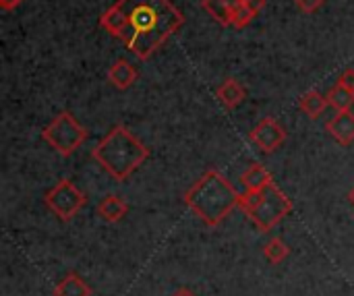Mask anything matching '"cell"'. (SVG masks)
Segmentation results:
<instances>
[{
    "instance_id": "cell-1",
    "label": "cell",
    "mask_w": 354,
    "mask_h": 296,
    "mask_svg": "<svg viewBox=\"0 0 354 296\" xmlns=\"http://www.w3.org/2000/svg\"><path fill=\"white\" fill-rule=\"evenodd\" d=\"M100 25L147 60L185 25V17L170 0H116L100 17Z\"/></svg>"
},
{
    "instance_id": "cell-2",
    "label": "cell",
    "mask_w": 354,
    "mask_h": 296,
    "mask_svg": "<svg viewBox=\"0 0 354 296\" xmlns=\"http://www.w3.org/2000/svg\"><path fill=\"white\" fill-rule=\"evenodd\" d=\"M241 195L228 183V178L218 170H207L187 193V207L203 220L207 226H220L234 207H239Z\"/></svg>"
},
{
    "instance_id": "cell-3",
    "label": "cell",
    "mask_w": 354,
    "mask_h": 296,
    "mask_svg": "<svg viewBox=\"0 0 354 296\" xmlns=\"http://www.w3.org/2000/svg\"><path fill=\"white\" fill-rule=\"evenodd\" d=\"M91 158L112 178L127 181L149 158V149L127 127L118 124L93 147Z\"/></svg>"
},
{
    "instance_id": "cell-4",
    "label": "cell",
    "mask_w": 354,
    "mask_h": 296,
    "mask_svg": "<svg viewBox=\"0 0 354 296\" xmlns=\"http://www.w3.org/2000/svg\"><path fill=\"white\" fill-rule=\"evenodd\" d=\"M239 207L261 232H270L292 212V201L272 183L263 191H245L239 199Z\"/></svg>"
},
{
    "instance_id": "cell-5",
    "label": "cell",
    "mask_w": 354,
    "mask_h": 296,
    "mask_svg": "<svg viewBox=\"0 0 354 296\" xmlns=\"http://www.w3.org/2000/svg\"><path fill=\"white\" fill-rule=\"evenodd\" d=\"M41 139L60 156H73L87 139L85 127L71 114V112H60L44 131Z\"/></svg>"
},
{
    "instance_id": "cell-6",
    "label": "cell",
    "mask_w": 354,
    "mask_h": 296,
    "mask_svg": "<svg viewBox=\"0 0 354 296\" xmlns=\"http://www.w3.org/2000/svg\"><path fill=\"white\" fill-rule=\"evenodd\" d=\"M85 201H87L85 193L73 181H66V178L56 183L44 197L46 207L62 222L73 220L83 210Z\"/></svg>"
},
{
    "instance_id": "cell-7",
    "label": "cell",
    "mask_w": 354,
    "mask_h": 296,
    "mask_svg": "<svg viewBox=\"0 0 354 296\" xmlns=\"http://www.w3.org/2000/svg\"><path fill=\"white\" fill-rule=\"evenodd\" d=\"M249 139L263 154H274L276 149H280L284 145V141H286V129L278 122V118L266 116L263 120H259L255 124V129L251 131Z\"/></svg>"
},
{
    "instance_id": "cell-8",
    "label": "cell",
    "mask_w": 354,
    "mask_h": 296,
    "mask_svg": "<svg viewBox=\"0 0 354 296\" xmlns=\"http://www.w3.org/2000/svg\"><path fill=\"white\" fill-rule=\"evenodd\" d=\"M326 131H328L340 145H351V143H354V114L351 110L336 112V114L328 120Z\"/></svg>"
},
{
    "instance_id": "cell-9",
    "label": "cell",
    "mask_w": 354,
    "mask_h": 296,
    "mask_svg": "<svg viewBox=\"0 0 354 296\" xmlns=\"http://www.w3.org/2000/svg\"><path fill=\"white\" fill-rule=\"evenodd\" d=\"M95 212H97V216H100L104 222L116 224V222H120V220L127 216L129 203H127L122 197H118V195H108V197H104V199L97 203Z\"/></svg>"
},
{
    "instance_id": "cell-10",
    "label": "cell",
    "mask_w": 354,
    "mask_h": 296,
    "mask_svg": "<svg viewBox=\"0 0 354 296\" xmlns=\"http://www.w3.org/2000/svg\"><path fill=\"white\" fill-rule=\"evenodd\" d=\"M137 68L129 62V60H124V58H120V60H116L112 66H110V71H108V81L116 87V89H120V91H124V89H129L135 81H137Z\"/></svg>"
},
{
    "instance_id": "cell-11",
    "label": "cell",
    "mask_w": 354,
    "mask_h": 296,
    "mask_svg": "<svg viewBox=\"0 0 354 296\" xmlns=\"http://www.w3.org/2000/svg\"><path fill=\"white\" fill-rule=\"evenodd\" d=\"M245 0H201V6L209 12L214 21L228 27L232 25V10Z\"/></svg>"
},
{
    "instance_id": "cell-12",
    "label": "cell",
    "mask_w": 354,
    "mask_h": 296,
    "mask_svg": "<svg viewBox=\"0 0 354 296\" xmlns=\"http://www.w3.org/2000/svg\"><path fill=\"white\" fill-rule=\"evenodd\" d=\"M216 95H218V100L222 102L224 108L234 110V108H239V106L245 102L247 91H245V87H243L236 79H226V81L218 87Z\"/></svg>"
},
{
    "instance_id": "cell-13",
    "label": "cell",
    "mask_w": 354,
    "mask_h": 296,
    "mask_svg": "<svg viewBox=\"0 0 354 296\" xmlns=\"http://www.w3.org/2000/svg\"><path fill=\"white\" fill-rule=\"evenodd\" d=\"M272 183H274L272 174L261 164H253L241 174V185L245 187V191H263Z\"/></svg>"
},
{
    "instance_id": "cell-14",
    "label": "cell",
    "mask_w": 354,
    "mask_h": 296,
    "mask_svg": "<svg viewBox=\"0 0 354 296\" xmlns=\"http://www.w3.org/2000/svg\"><path fill=\"white\" fill-rule=\"evenodd\" d=\"M54 296H91V288L89 284L79 276V274H68L66 278H62L54 290H52Z\"/></svg>"
},
{
    "instance_id": "cell-15",
    "label": "cell",
    "mask_w": 354,
    "mask_h": 296,
    "mask_svg": "<svg viewBox=\"0 0 354 296\" xmlns=\"http://www.w3.org/2000/svg\"><path fill=\"white\" fill-rule=\"evenodd\" d=\"M328 106H330L328 95H322V93H319V91H315V89L307 91V93L299 100V108H301L309 118H313V120H315V118H319Z\"/></svg>"
},
{
    "instance_id": "cell-16",
    "label": "cell",
    "mask_w": 354,
    "mask_h": 296,
    "mask_svg": "<svg viewBox=\"0 0 354 296\" xmlns=\"http://www.w3.org/2000/svg\"><path fill=\"white\" fill-rule=\"evenodd\" d=\"M328 102H330L332 108H336V112L351 110L354 106V91L336 81V85H334V87L330 89V93H328Z\"/></svg>"
},
{
    "instance_id": "cell-17",
    "label": "cell",
    "mask_w": 354,
    "mask_h": 296,
    "mask_svg": "<svg viewBox=\"0 0 354 296\" xmlns=\"http://www.w3.org/2000/svg\"><path fill=\"white\" fill-rule=\"evenodd\" d=\"M290 255V249L288 245L282 241V239H272L266 247H263V257L270 261V263H282L286 257Z\"/></svg>"
},
{
    "instance_id": "cell-18",
    "label": "cell",
    "mask_w": 354,
    "mask_h": 296,
    "mask_svg": "<svg viewBox=\"0 0 354 296\" xmlns=\"http://www.w3.org/2000/svg\"><path fill=\"white\" fill-rule=\"evenodd\" d=\"M253 17H255V12L249 8V4H247V2H241V4L232 10V27L243 29V27H247V25L253 21Z\"/></svg>"
},
{
    "instance_id": "cell-19",
    "label": "cell",
    "mask_w": 354,
    "mask_h": 296,
    "mask_svg": "<svg viewBox=\"0 0 354 296\" xmlns=\"http://www.w3.org/2000/svg\"><path fill=\"white\" fill-rule=\"evenodd\" d=\"M295 2L303 12H315V10H319L324 6L326 0H295Z\"/></svg>"
},
{
    "instance_id": "cell-20",
    "label": "cell",
    "mask_w": 354,
    "mask_h": 296,
    "mask_svg": "<svg viewBox=\"0 0 354 296\" xmlns=\"http://www.w3.org/2000/svg\"><path fill=\"white\" fill-rule=\"evenodd\" d=\"M338 83H342L344 87L353 89L354 91V68H346L340 77H338Z\"/></svg>"
},
{
    "instance_id": "cell-21",
    "label": "cell",
    "mask_w": 354,
    "mask_h": 296,
    "mask_svg": "<svg viewBox=\"0 0 354 296\" xmlns=\"http://www.w3.org/2000/svg\"><path fill=\"white\" fill-rule=\"evenodd\" d=\"M247 4H249V8L257 15V12H261V10H263L266 0H247Z\"/></svg>"
},
{
    "instance_id": "cell-22",
    "label": "cell",
    "mask_w": 354,
    "mask_h": 296,
    "mask_svg": "<svg viewBox=\"0 0 354 296\" xmlns=\"http://www.w3.org/2000/svg\"><path fill=\"white\" fill-rule=\"evenodd\" d=\"M21 2L23 0H0V6H2V10H15Z\"/></svg>"
},
{
    "instance_id": "cell-23",
    "label": "cell",
    "mask_w": 354,
    "mask_h": 296,
    "mask_svg": "<svg viewBox=\"0 0 354 296\" xmlns=\"http://www.w3.org/2000/svg\"><path fill=\"white\" fill-rule=\"evenodd\" d=\"M172 296H197V295H195V293H191L189 288H178V290H176Z\"/></svg>"
},
{
    "instance_id": "cell-24",
    "label": "cell",
    "mask_w": 354,
    "mask_h": 296,
    "mask_svg": "<svg viewBox=\"0 0 354 296\" xmlns=\"http://www.w3.org/2000/svg\"><path fill=\"white\" fill-rule=\"evenodd\" d=\"M348 199H351V203H353V205H354V189H353V191H351V195H348Z\"/></svg>"
}]
</instances>
